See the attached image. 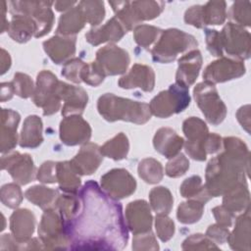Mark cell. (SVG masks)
Returning <instances> with one entry per match:
<instances>
[{
  "instance_id": "obj_1",
  "label": "cell",
  "mask_w": 251,
  "mask_h": 251,
  "mask_svg": "<svg viewBox=\"0 0 251 251\" xmlns=\"http://www.w3.org/2000/svg\"><path fill=\"white\" fill-rule=\"evenodd\" d=\"M76 194V212L66 222L70 249H124L128 232L121 203L93 180L86 181Z\"/></svg>"
},
{
  "instance_id": "obj_2",
  "label": "cell",
  "mask_w": 251,
  "mask_h": 251,
  "mask_svg": "<svg viewBox=\"0 0 251 251\" xmlns=\"http://www.w3.org/2000/svg\"><path fill=\"white\" fill-rule=\"evenodd\" d=\"M224 152L211 159L206 168L205 187L212 197L222 196L233 187L246 183L249 176L250 153L237 137L223 139Z\"/></svg>"
},
{
  "instance_id": "obj_3",
  "label": "cell",
  "mask_w": 251,
  "mask_h": 251,
  "mask_svg": "<svg viewBox=\"0 0 251 251\" xmlns=\"http://www.w3.org/2000/svg\"><path fill=\"white\" fill-rule=\"evenodd\" d=\"M99 114L108 122L125 121L143 125L151 118L149 104L117 96L113 93L101 95L97 101Z\"/></svg>"
},
{
  "instance_id": "obj_4",
  "label": "cell",
  "mask_w": 251,
  "mask_h": 251,
  "mask_svg": "<svg viewBox=\"0 0 251 251\" xmlns=\"http://www.w3.org/2000/svg\"><path fill=\"white\" fill-rule=\"evenodd\" d=\"M198 45L196 38L177 28L163 30L154 47L151 49L152 59L155 62L168 64L176 60L178 54L193 50Z\"/></svg>"
},
{
  "instance_id": "obj_5",
  "label": "cell",
  "mask_w": 251,
  "mask_h": 251,
  "mask_svg": "<svg viewBox=\"0 0 251 251\" xmlns=\"http://www.w3.org/2000/svg\"><path fill=\"white\" fill-rule=\"evenodd\" d=\"M38 235L44 249H70L66 221L56 207L44 210L38 226Z\"/></svg>"
},
{
  "instance_id": "obj_6",
  "label": "cell",
  "mask_w": 251,
  "mask_h": 251,
  "mask_svg": "<svg viewBox=\"0 0 251 251\" xmlns=\"http://www.w3.org/2000/svg\"><path fill=\"white\" fill-rule=\"evenodd\" d=\"M190 104L188 87L177 82L171 84L167 90L161 91L149 103L151 114L166 119L184 111Z\"/></svg>"
},
{
  "instance_id": "obj_7",
  "label": "cell",
  "mask_w": 251,
  "mask_h": 251,
  "mask_svg": "<svg viewBox=\"0 0 251 251\" xmlns=\"http://www.w3.org/2000/svg\"><path fill=\"white\" fill-rule=\"evenodd\" d=\"M12 15H25L30 17L36 25V38L47 34L54 24V14L50 1H10L7 3Z\"/></svg>"
},
{
  "instance_id": "obj_8",
  "label": "cell",
  "mask_w": 251,
  "mask_h": 251,
  "mask_svg": "<svg viewBox=\"0 0 251 251\" xmlns=\"http://www.w3.org/2000/svg\"><path fill=\"white\" fill-rule=\"evenodd\" d=\"M59 84L60 80L50 71L43 70L36 76L32 101L37 107L42 108L44 116L53 115L61 108Z\"/></svg>"
},
{
  "instance_id": "obj_9",
  "label": "cell",
  "mask_w": 251,
  "mask_h": 251,
  "mask_svg": "<svg viewBox=\"0 0 251 251\" xmlns=\"http://www.w3.org/2000/svg\"><path fill=\"white\" fill-rule=\"evenodd\" d=\"M193 97L206 121L213 126L220 125L226 116V107L220 98L215 84L203 81L195 85Z\"/></svg>"
},
{
  "instance_id": "obj_10",
  "label": "cell",
  "mask_w": 251,
  "mask_h": 251,
  "mask_svg": "<svg viewBox=\"0 0 251 251\" xmlns=\"http://www.w3.org/2000/svg\"><path fill=\"white\" fill-rule=\"evenodd\" d=\"M222 47L232 58L246 60L250 57V33L232 22L227 23L220 32Z\"/></svg>"
},
{
  "instance_id": "obj_11",
  "label": "cell",
  "mask_w": 251,
  "mask_h": 251,
  "mask_svg": "<svg viewBox=\"0 0 251 251\" xmlns=\"http://www.w3.org/2000/svg\"><path fill=\"white\" fill-rule=\"evenodd\" d=\"M182 130L187 139L183 144L185 152L196 161H205L207 154L204 144L209 134L207 125L197 117H190L183 122Z\"/></svg>"
},
{
  "instance_id": "obj_12",
  "label": "cell",
  "mask_w": 251,
  "mask_h": 251,
  "mask_svg": "<svg viewBox=\"0 0 251 251\" xmlns=\"http://www.w3.org/2000/svg\"><path fill=\"white\" fill-rule=\"evenodd\" d=\"M101 188L116 200L130 196L136 189V180L125 169H113L100 178Z\"/></svg>"
},
{
  "instance_id": "obj_13",
  "label": "cell",
  "mask_w": 251,
  "mask_h": 251,
  "mask_svg": "<svg viewBox=\"0 0 251 251\" xmlns=\"http://www.w3.org/2000/svg\"><path fill=\"white\" fill-rule=\"evenodd\" d=\"M246 72L243 61L234 58L221 57L211 62L203 73L204 81L220 83L242 76Z\"/></svg>"
},
{
  "instance_id": "obj_14",
  "label": "cell",
  "mask_w": 251,
  "mask_h": 251,
  "mask_svg": "<svg viewBox=\"0 0 251 251\" xmlns=\"http://www.w3.org/2000/svg\"><path fill=\"white\" fill-rule=\"evenodd\" d=\"M1 168L6 170L19 184L25 185L35 177V166L29 154L14 152L1 158Z\"/></svg>"
},
{
  "instance_id": "obj_15",
  "label": "cell",
  "mask_w": 251,
  "mask_h": 251,
  "mask_svg": "<svg viewBox=\"0 0 251 251\" xmlns=\"http://www.w3.org/2000/svg\"><path fill=\"white\" fill-rule=\"evenodd\" d=\"M96 62L106 75H117L126 73L130 58L125 49L114 44H108L96 52Z\"/></svg>"
},
{
  "instance_id": "obj_16",
  "label": "cell",
  "mask_w": 251,
  "mask_h": 251,
  "mask_svg": "<svg viewBox=\"0 0 251 251\" xmlns=\"http://www.w3.org/2000/svg\"><path fill=\"white\" fill-rule=\"evenodd\" d=\"M91 137V127L80 115L65 117L60 123V139L68 146L87 143Z\"/></svg>"
},
{
  "instance_id": "obj_17",
  "label": "cell",
  "mask_w": 251,
  "mask_h": 251,
  "mask_svg": "<svg viewBox=\"0 0 251 251\" xmlns=\"http://www.w3.org/2000/svg\"><path fill=\"white\" fill-rule=\"evenodd\" d=\"M152 220L150 206L145 200L131 201L126 208V226L133 234L150 231Z\"/></svg>"
},
{
  "instance_id": "obj_18",
  "label": "cell",
  "mask_w": 251,
  "mask_h": 251,
  "mask_svg": "<svg viewBox=\"0 0 251 251\" xmlns=\"http://www.w3.org/2000/svg\"><path fill=\"white\" fill-rule=\"evenodd\" d=\"M118 84L125 89L140 88L145 92H151L155 86V73L147 65L134 64L129 72L119 79Z\"/></svg>"
},
{
  "instance_id": "obj_19",
  "label": "cell",
  "mask_w": 251,
  "mask_h": 251,
  "mask_svg": "<svg viewBox=\"0 0 251 251\" xmlns=\"http://www.w3.org/2000/svg\"><path fill=\"white\" fill-rule=\"evenodd\" d=\"M103 161L100 147L92 142L84 143L77 154L70 161L79 176L92 175Z\"/></svg>"
},
{
  "instance_id": "obj_20",
  "label": "cell",
  "mask_w": 251,
  "mask_h": 251,
  "mask_svg": "<svg viewBox=\"0 0 251 251\" xmlns=\"http://www.w3.org/2000/svg\"><path fill=\"white\" fill-rule=\"evenodd\" d=\"M59 94L64 101L62 107V116L80 115L88 102L86 91L80 86H75L60 81Z\"/></svg>"
},
{
  "instance_id": "obj_21",
  "label": "cell",
  "mask_w": 251,
  "mask_h": 251,
  "mask_svg": "<svg viewBox=\"0 0 251 251\" xmlns=\"http://www.w3.org/2000/svg\"><path fill=\"white\" fill-rule=\"evenodd\" d=\"M127 32L124 25L114 16L101 26H94L85 33V39L91 45L97 46L104 42H118Z\"/></svg>"
},
{
  "instance_id": "obj_22",
  "label": "cell",
  "mask_w": 251,
  "mask_h": 251,
  "mask_svg": "<svg viewBox=\"0 0 251 251\" xmlns=\"http://www.w3.org/2000/svg\"><path fill=\"white\" fill-rule=\"evenodd\" d=\"M202 67V55L197 49L190 50L178 59V67L176 74V82L189 88L192 85Z\"/></svg>"
},
{
  "instance_id": "obj_23",
  "label": "cell",
  "mask_w": 251,
  "mask_h": 251,
  "mask_svg": "<svg viewBox=\"0 0 251 251\" xmlns=\"http://www.w3.org/2000/svg\"><path fill=\"white\" fill-rule=\"evenodd\" d=\"M76 37L56 35L43 42V49L57 65L66 63L75 53Z\"/></svg>"
},
{
  "instance_id": "obj_24",
  "label": "cell",
  "mask_w": 251,
  "mask_h": 251,
  "mask_svg": "<svg viewBox=\"0 0 251 251\" xmlns=\"http://www.w3.org/2000/svg\"><path fill=\"white\" fill-rule=\"evenodd\" d=\"M21 116L12 109H1V135L0 151L7 153L14 149L18 143L17 128Z\"/></svg>"
},
{
  "instance_id": "obj_25",
  "label": "cell",
  "mask_w": 251,
  "mask_h": 251,
  "mask_svg": "<svg viewBox=\"0 0 251 251\" xmlns=\"http://www.w3.org/2000/svg\"><path fill=\"white\" fill-rule=\"evenodd\" d=\"M183 144V138L171 127L159 128L153 138L155 150L168 159H172L176 156Z\"/></svg>"
},
{
  "instance_id": "obj_26",
  "label": "cell",
  "mask_w": 251,
  "mask_h": 251,
  "mask_svg": "<svg viewBox=\"0 0 251 251\" xmlns=\"http://www.w3.org/2000/svg\"><path fill=\"white\" fill-rule=\"evenodd\" d=\"M250 208L248 207L235 221V226L231 233L228 234L227 242L233 250H250Z\"/></svg>"
},
{
  "instance_id": "obj_27",
  "label": "cell",
  "mask_w": 251,
  "mask_h": 251,
  "mask_svg": "<svg viewBox=\"0 0 251 251\" xmlns=\"http://www.w3.org/2000/svg\"><path fill=\"white\" fill-rule=\"evenodd\" d=\"M43 141L42 121L36 115L25 118L19 138V144L23 148H36Z\"/></svg>"
},
{
  "instance_id": "obj_28",
  "label": "cell",
  "mask_w": 251,
  "mask_h": 251,
  "mask_svg": "<svg viewBox=\"0 0 251 251\" xmlns=\"http://www.w3.org/2000/svg\"><path fill=\"white\" fill-rule=\"evenodd\" d=\"M7 32L13 40L19 43H25L32 36H35L36 25L28 16L21 14L13 15Z\"/></svg>"
},
{
  "instance_id": "obj_29",
  "label": "cell",
  "mask_w": 251,
  "mask_h": 251,
  "mask_svg": "<svg viewBox=\"0 0 251 251\" xmlns=\"http://www.w3.org/2000/svg\"><path fill=\"white\" fill-rule=\"evenodd\" d=\"M85 23L84 16L76 5L60 17L56 32L58 35L73 36L83 28Z\"/></svg>"
},
{
  "instance_id": "obj_30",
  "label": "cell",
  "mask_w": 251,
  "mask_h": 251,
  "mask_svg": "<svg viewBox=\"0 0 251 251\" xmlns=\"http://www.w3.org/2000/svg\"><path fill=\"white\" fill-rule=\"evenodd\" d=\"M57 182L59 188L66 193L76 194L78 192L80 177L70 161L57 163Z\"/></svg>"
},
{
  "instance_id": "obj_31",
  "label": "cell",
  "mask_w": 251,
  "mask_h": 251,
  "mask_svg": "<svg viewBox=\"0 0 251 251\" xmlns=\"http://www.w3.org/2000/svg\"><path fill=\"white\" fill-rule=\"evenodd\" d=\"M250 204L247 183H241L224 194L223 205L232 213L244 212Z\"/></svg>"
},
{
  "instance_id": "obj_32",
  "label": "cell",
  "mask_w": 251,
  "mask_h": 251,
  "mask_svg": "<svg viewBox=\"0 0 251 251\" xmlns=\"http://www.w3.org/2000/svg\"><path fill=\"white\" fill-rule=\"evenodd\" d=\"M59 196L58 190L43 185L31 186L25 192V197L29 202L43 210L55 207Z\"/></svg>"
},
{
  "instance_id": "obj_33",
  "label": "cell",
  "mask_w": 251,
  "mask_h": 251,
  "mask_svg": "<svg viewBox=\"0 0 251 251\" xmlns=\"http://www.w3.org/2000/svg\"><path fill=\"white\" fill-rule=\"evenodd\" d=\"M165 3L162 1H132L129 2V9L137 25L143 21H150L157 18L164 10Z\"/></svg>"
},
{
  "instance_id": "obj_34",
  "label": "cell",
  "mask_w": 251,
  "mask_h": 251,
  "mask_svg": "<svg viewBox=\"0 0 251 251\" xmlns=\"http://www.w3.org/2000/svg\"><path fill=\"white\" fill-rule=\"evenodd\" d=\"M179 192L182 197L197 200L203 204L207 203L212 198L199 176H192L184 179L179 187Z\"/></svg>"
},
{
  "instance_id": "obj_35",
  "label": "cell",
  "mask_w": 251,
  "mask_h": 251,
  "mask_svg": "<svg viewBox=\"0 0 251 251\" xmlns=\"http://www.w3.org/2000/svg\"><path fill=\"white\" fill-rule=\"evenodd\" d=\"M129 150V143L126 135L120 132L110 140L106 141L101 147L100 151L103 156L111 158L115 161H120L127 156Z\"/></svg>"
},
{
  "instance_id": "obj_36",
  "label": "cell",
  "mask_w": 251,
  "mask_h": 251,
  "mask_svg": "<svg viewBox=\"0 0 251 251\" xmlns=\"http://www.w3.org/2000/svg\"><path fill=\"white\" fill-rule=\"evenodd\" d=\"M150 206L157 215H168L172 211L174 198L171 191L165 186H157L149 193Z\"/></svg>"
},
{
  "instance_id": "obj_37",
  "label": "cell",
  "mask_w": 251,
  "mask_h": 251,
  "mask_svg": "<svg viewBox=\"0 0 251 251\" xmlns=\"http://www.w3.org/2000/svg\"><path fill=\"white\" fill-rule=\"evenodd\" d=\"M138 176L147 183L154 184L162 180L164 169L162 164L154 158H145L138 164Z\"/></svg>"
},
{
  "instance_id": "obj_38",
  "label": "cell",
  "mask_w": 251,
  "mask_h": 251,
  "mask_svg": "<svg viewBox=\"0 0 251 251\" xmlns=\"http://www.w3.org/2000/svg\"><path fill=\"white\" fill-rule=\"evenodd\" d=\"M204 205L202 202L197 200L189 199L186 202H182L177 207L176 218L179 223L184 225L194 224L198 222L204 211Z\"/></svg>"
},
{
  "instance_id": "obj_39",
  "label": "cell",
  "mask_w": 251,
  "mask_h": 251,
  "mask_svg": "<svg viewBox=\"0 0 251 251\" xmlns=\"http://www.w3.org/2000/svg\"><path fill=\"white\" fill-rule=\"evenodd\" d=\"M86 23L90 25L98 26L105 17V7L103 1L83 0L77 3Z\"/></svg>"
},
{
  "instance_id": "obj_40",
  "label": "cell",
  "mask_w": 251,
  "mask_h": 251,
  "mask_svg": "<svg viewBox=\"0 0 251 251\" xmlns=\"http://www.w3.org/2000/svg\"><path fill=\"white\" fill-rule=\"evenodd\" d=\"M226 4L225 1H209L203 5L204 24L219 25L226 21Z\"/></svg>"
},
{
  "instance_id": "obj_41",
  "label": "cell",
  "mask_w": 251,
  "mask_h": 251,
  "mask_svg": "<svg viewBox=\"0 0 251 251\" xmlns=\"http://www.w3.org/2000/svg\"><path fill=\"white\" fill-rule=\"evenodd\" d=\"M162 29L153 25H139L134 27L133 37L134 41L143 48H148L161 35Z\"/></svg>"
},
{
  "instance_id": "obj_42",
  "label": "cell",
  "mask_w": 251,
  "mask_h": 251,
  "mask_svg": "<svg viewBox=\"0 0 251 251\" xmlns=\"http://www.w3.org/2000/svg\"><path fill=\"white\" fill-rule=\"evenodd\" d=\"M251 4L249 1H236L232 4L229 17L234 24L241 26L251 25Z\"/></svg>"
},
{
  "instance_id": "obj_43",
  "label": "cell",
  "mask_w": 251,
  "mask_h": 251,
  "mask_svg": "<svg viewBox=\"0 0 251 251\" xmlns=\"http://www.w3.org/2000/svg\"><path fill=\"white\" fill-rule=\"evenodd\" d=\"M23 192L17 183H7L1 187V202L8 208L15 209L23 201Z\"/></svg>"
},
{
  "instance_id": "obj_44",
  "label": "cell",
  "mask_w": 251,
  "mask_h": 251,
  "mask_svg": "<svg viewBox=\"0 0 251 251\" xmlns=\"http://www.w3.org/2000/svg\"><path fill=\"white\" fill-rule=\"evenodd\" d=\"M106 75L99 64L95 62H90L85 64L81 73V81L89 84L91 86H98L104 80Z\"/></svg>"
},
{
  "instance_id": "obj_45",
  "label": "cell",
  "mask_w": 251,
  "mask_h": 251,
  "mask_svg": "<svg viewBox=\"0 0 251 251\" xmlns=\"http://www.w3.org/2000/svg\"><path fill=\"white\" fill-rule=\"evenodd\" d=\"M12 83L14 91L18 96L22 98H28L33 95L35 87L29 75L23 73H16Z\"/></svg>"
},
{
  "instance_id": "obj_46",
  "label": "cell",
  "mask_w": 251,
  "mask_h": 251,
  "mask_svg": "<svg viewBox=\"0 0 251 251\" xmlns=\"http://www.w3.org/2000/svg\"><path fill=\"white\" fill-rule=\"evenodd\" d=\"M183 250H205V249H219L215 242L209 237L201 233H194L188 236L182 242Z\"/></svg>"
},
{
  "instance_id": "obj_47",
  "label": "cell",
  "mask_w": 251,
  "mask_h": 251,
  "mask_svg": "<svg viewBox=\"0 0 251 251\" xmlns=\"http://www.w3.org/2000/svg\"><path fill=\"white\" fill-rule=\"evenodd\" d=\"M86 63L78 58L70 59L66 62L62 68V75L65 76L67 79L75 82L80 83L81 81V73Z\"/></svg>"
},
{
  "instance_id": "obj_48",
  "label": "cell",
  "mask_w": 251,
  "mask_h": 251,
  "mask_svg": "<svg viewBox=\"0 0 251 251\" xmlns=\"http://www.w3.org/2000/svg\"><path fill=\"white\" fill-rule=\"evenodd\" d=\"M189 169L188 159L181 153L172 158L166 166V175L170 177H179Z\"/></svg>"
},
{
  "instance_id": "obj_49",
  "label": "cell",
  "mask_w": 251,
  "mask_h": 251,
  "mask_svg": "<svg viewBox=\"0 0 251 251\" xmlns=\"http://www.w3.org/2000/svg\"><path fill=\"white\" fill-rule=\"evenodd\" d=\"M155 227L158 237L166 242L170 240L175 233V224L167 215H157L155 219Z\"/></svg>"
},
{
  "instance_id": "obj_50",
  "label": "cell",
  "mask_w": 251,
  "mask_h": 251,
  "mask_svg": "<svg viewBox=\"0 0 251 251\" xmlns=\"http://www.w3.org/2000/svg\"><path fill=\"white\" fill-rule=\"evenodd\" d=\"M133 250H158L159 245L152 231L134 234L132 240Z\"/></svg>"
},
{
  "instance_id": "obj_51",
  "label": "cell",
  "mask_w": 251,
  "mask_h": 251,
  "mask_svg": "<svg viewBox=\"0 0 251 251\" xmlns=\"http://www.w3.org/2000/svg\"><path fill=\"white\" fill-rule=\"evenodd\" d=\"M36 178L43 183L57 182V163L53 161L44 162L38 169Z\"/></svg>"
},
{
  "instance_id": "obj_52",
  "label": "cell",
  "mask_w": 251,
  "mask_h": 251,
  "mask_svg": "<svg viewBox=\"0 0 251 251\" xmlns=\"http://www.w3.org/2000/svg\"><path fill=\"white\" fill-rule=\"evenodd\" d=\"M205 36H206V45L208 51L215 57H222L223 56V47L221 41L220 32L216 29H205Z\"/></svg>"
},
{
  "instance_id": "obj_53",
  "label": "cell",
  "mask_w": 251,
  "mask_h": 251,
  "mask_svg": "<svg viewBox=\"0 0 251 251\" xmlns=\"http://www.w3.org/2000/svg\"><path fill=\"white\" fill-rule=\"evenodd\" d=\"M184 22L197 28H203L205 26L203 5H194L188 8L184 13Z\"/></svg>"
},
{
  "instance_id": "obj_54",
  "label": "cell",
  "mask_w": 251,
  "mask_h": 251,
  "mask_svg": "<svg viewBox=\"0 0 251 251\" xmlns=\"http://www.w3.org/2000/svg\"><path fill=\"white\" fill-rule=\"evenodd\" d=\"M228 234H229L228 227L216 224V225L210 226L207 228L205 235L215 243L224 244L227 240Z\"/></svg>"
},
{
  "instance_id": "obj_55",
  "label": "cell",
  "mask_w": 251,
  "mask_h": 251,
  "mask_svg": "<svg viewBox=\"0 0 251 251\" xmlns=\"http://www.w3.org/2000/svg\"><path fill=\"white\" fill-rule=\"evenodd\" d=\"M212 213L217 221V224L224 226H230L232 225V221L235 218V214L226 209L224 205L217 206L212 209Z\"/></svg>"
},
{
  "instance_id": "obj_56",
  "label": "cell",
  "mask_w": 251,
  "mask_h": 251,
  "mask_svg": "<svg viewBox=\"0 0 251 251\" xmlns=\"http://www.w3.org/2000/svg\"><path fill=\"white\" fill-rule=\"evenodd\" d=\"M223 147V139L217 133H209L205 140L204 148L206 154H215Z\"/></svg>"
},
{
  "instance_id": "obj_57",
  "label": "cell",
  "mask_w": 251,
  "mask_h": 251,
  "mask_svg": "<svg viewBox=\"0 0 251 251\" xmlns=\"http://www.w3.org/2000/svg\"><path fill=\"white\" fill-rule=\"evenodd\" d=\"M236 118L242 127L250 133V106L245 105L240 107L236 113Z\"/></svg>"
},
{
  "instance_id": "obj_58",
  "label": "cell",
  "mask_w": 251,
  "mask_h": 251,
  "mask_svg": "<svg viewBox=\"0 0 251 251\" xmlns=\"http://www.w3.org/2000/svg\"><path fill=\"white\" fill-rule=\"evenodd\" d=\"M14 87L11 82H2L1 84V102H5L6 100H10L14 95Z\"/></svg>"
},
{
  "instance_id": "obj_59",
  "label": "cell",
  "mask_w": 251,
  "mask_h": 251,
  "mask_svg": "<svg viewBox=\"0 0 251 251\" xmlns=\"http://www.w3.org/2000/svg\"><path fill=\"white\" fill-rule=\"evenodd\" d=\"M1 75H4L7 70L10 69L11 67V57L10 54L5 50V49H1Z\"/></svg>"
},
{
  "instance_id": "obj_60",
  "label": "cell",
  "mask_w": 251,
  "mask_h": 251,
  "mask_svg": "<svg viewBox=\"0 0 251 251\" xmlns=\"http://www.w3.org/2000/svg\"><path fill=\"white\" fill-rule=\"evenodd\" d=\"M7 2L5 1H1L0 2V12H1V16H2V24H1V32L7 31L8 27H9V24L8 22H6V11H7Z\"/></svg>"
},
{
  "instance_id": "obj_61",
  "label": "cell",
  "mask_w": 251,
  "mask_h": 251,
  "mask_svg": "<svg viewBox=\"0 0 251 251\" xmlns=\"http://www.w3.org/2000/svg\"><path fill=\"white\" fill-rule=\"evenodd\" d=\"M75 4H76L75 1H56V2H54L55 9L59 12H63V11L72 9Z\"/></svg>"
}]
</instances>
